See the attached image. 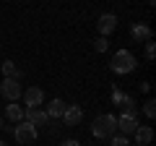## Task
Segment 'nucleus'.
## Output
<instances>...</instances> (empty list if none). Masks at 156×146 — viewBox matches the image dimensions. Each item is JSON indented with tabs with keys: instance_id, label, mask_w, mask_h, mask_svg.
I'll use <instances>...</instances> for the list:
<instances>
[{
	"instance_id": "4468645a",
	"label": "nucleus",
	"mask_w": 156,
	"mask_h": 146,
	"mask_svg": "<svg viewBox=\"0 0 156 146\" xmlns=\"http://www.w3.org/2000/svg\"><path fill=\"white\" fill-rule=\"evenodd\" d=\"M130 102H135L130 94H125V91H120V89H112V104H117L120 110H122V107L130 104Z\"/></svg>"
},
{
	"instance_id": "6ab92c4d",
	"label": "nucleus",
	"mask_w": 156,
	"mask_h": 146,
	"mask_svg": "<svg viewBox=\"0 0 156 146\" xmlns=\"http://www.w3.org/2000/svg\"><path fill=\"white\" fill-rule=\"evenodd\" d=\"M154 57H156V45H154V42H146V60H154Z\"/></svg>"
},
{
	"instance_id": "f03ea898",
	"label": "nucleus",
	"mask_w": 156,
	"mask_h": 146,
	"mask_svg": "<svg viewBox=\"0 0 156 146\" xmlns=\"http://www.w3.org/2000/svg\"><path fill=\"white\" fill-rule=\"evenodd\" d=\"M91 133H94V138L104 141V138H112V136L117 133V118L109 112L99 115V118L94 120V125H91Z\"/></svg>"
},
{
	"instance_id": "4be33fe9",
	"label": "nucleus",
	"mask_w": 156,
	"mask_h": 146,
	"mask_svg": "<svg viewBox=\"0 0 156 146\" xmlns=\"http://www.w3.org/2000/svg\"><path fill=\"white\" fill-rule=\"evenodd\" d=\"M5 128V118H3V115H0V130Z\"/></svg>"
},
{
	"instance_id": "aec40b11",
	"label": "nucleus",
	"mask_w": 156,
	"mask_h": 146,
	"mask_svg": "<svg viewBox=\"0 0 156 146\" xmlns=\"http://www.w3.org/2000/svg\"><path fill=\"white\" fill-rule=\"evenodd\" d=\"M60 146H81V141H76V138H65Z\"/></svg>"
},
{
	"instance_id": "6e6552de",
	"label": "nucleus",
	"mask_w": 156,
	"mask_h": 146,
	"mask_svg": "<svg viewBox=\"0 0 156 146\" xmlns=\"http://www.w3.org/2000/svg\"><path fill=\"white\" fill-rule=\"evenodd\" d=\"M21 97H23V104L26 107H39L42 102H44V91L39 89V86H29Z\"/></svg>"
},
{
	"instance_id": "ddd939ff",
	"label": "nucleus",
	"mask_w": 156,
	"mask_h": 146,
	"mask_svg": "<svg viewBox=\"0 0 156 146\" xmlns=\"http://www.w3.org/2000/svg\"><path fill=\"white\" fill-rule=\"evenodd\" d=\"M5 120H11V123H21V120H23V107L16 104V102L5 104Z\"/></svg>"
},
{
	"instance_id": "dca6fc26",
	"label": "nucleus",
	"mask_w": 156,
	"mask_h": 146,
	"mask_svg": "<svg viewBox=\"0 0 156 146\" xmlns=\"http://www.w3.org/2000/svg\"><path fill=\"white\" fill-rule=\"evenodd\" d=\"M143 115H146L148 120L156 118V102H154V99H146V102H143Z\"/></svg>"
},
{
	"instance_id": "412c9836",
	"label": "nucleus",
	"mask_w": 156,
	"mask_h": 146,
	"mask_svg": "<svg viewBox=\"0 0 156 146\" xmlns=\"http://www.w3.org/2000/svg\"><path fill=\"white\" fill-rule=\"evenodd\" d=\"M140 91H143V94H148V91H151V84H146V81H143V84H140Z\"/></svg>"
},
{
	"instance_id": "f3484780",
	"label": "nucleus",
	"mask_w": 156,
	"mask_h": 146,
	"mask_svg": "<svg viewBox=\"0 0 156 146\" xmlns=\"http://www.w3.org/2000/svg\"><path fill=\"white\" fill-rule=\"evenodd\" d=\"M109 146H130V141H128V136H112L109 138Z\"/></svg>"
},
{
	"instance_id": "9d476101",
	"label": "nucleus",
	"mask_w": 156,
	"mask_h": 146,
	"mask_svg": "<svg viewBox=\"0 0 156 146\" xmlns=\"http://www.w3.org/2000/svg\"><path fill=\"white\" fill-rule=\"evenodd\" d=\"M133 136H135V146H148L154 141V128L151 125H138Z\"/></svg>"
},
{
	"instance_id": "f8f14e48",
	"label": "nucleus",
	"mask_w": 156,
	"mask_h": 146,
	"mask_svg": "<svg viewBox=\"0 0 156 146\" xmlns=\"http://www.w3.org/2000/svg\"><path fill=\"white\" fill-rule=\"evenodd\" d=\"M65 102H62L60 99V97H55V99H52L50 102V104H47V110H44V112H47V118H62V112H65Z\"/></svg>"
},
{
	"instance_id": "423d86ee",
	"label": "nucleus",
	"mask_w": 156,
	"mask_h": 146,
	"mask_svg": "<svg viewBox=\"0 0 156 146\" xmlns=\"http://www.w3.org/2000/svg\"><path fill=\"white\" fill-rule=\"evenodd\" d=\"M23 120H26V123H31L34 128H39V125H47V112L44 110H39V107H26V110H23Z\"/></svg>"
},
{
	"instance_id": "b1692460",
	"label": "nucleus",
	"mask_w": 156,
	"mask_h": 146,
	"mask_svg": "<svg viewBox=\"0 0 156 146\" xmlns=\"http://www.w3.org/2000/svg\"><path fill=\"white\" fill-rule=\"evenodd\" d=\"M0 146H8V144H5V141H0Z\"/></svg>"
},
{
	"instance_id": "2eb2a0df",
	"label": "nucleus",
	"mask_w": 156,
	"mask_h": 146,
	"mask_svg": "<svg viewBox=\"0 0 156 146\" xmlns=\"http://www.w3.org/2000/svg\"><path fill=\"white\" fill-rule=\"evenodd\" d=\"M3 76L5 78H21V71H18V65L13 60H5L3 63Z\"/></svg>"
},
{
	"instance_id": "0eeeda50",
	"label": "nucleus",
	"mask_w": 156,
	"mask_h": 146,
	"mask_svg": "<svg viewBox=\"0 0 156 146\" xmlns=\"http://www.w3.org/2000/svg\"><path fill=\"white\" fill-rule=\"evenodd\" d=\"M81 120H83V110H81L78 104H68L65 112H62V123H65L68 128H76Z\"/></svg>"
},
{
	"instance_id": "5701e85b",
	"label": "nucleus",
	"mask_w": 156,
	"mask_h": 146,
	"mask_svg": "<svg viewBox=\"0 0 156 146\" xmlns=\"http://www.w3.org/2000/svg\"><path fill=\"white\" fill-rule=\"evenodd\" d=\"M146 3H148V5H154V3H156V0H146Z\"/></svg>"
},
{
	"instance_id": "f257e3e1",
	"label": "nucleus",
	"mask_w": 156,
	"mask_h": 146,
	"mask_svg": "<svg viewBox=\"0 0 156 146\" xmlns=\"http://www.w3.org/2000/svg\"><path fill=\"white\" fill-rule=\"evenodd\" d=\"M135 65H138V60H135V55L130 50H117L115 55H112V60H109V71L117 73V76H128V73H133Z\"/></svg>"
},
{
	"instance_id": "a211bd4d",
	"label": "nucleus",
	"mask_w": 156,
	"mask_h": 146,
	"mask_svg": "<svg viewBox=\"0 0 156 146\" xmlns=\"http://www.w3.org/2000/svg\"><path fill=\"white\" fill-rule=\"evenodd\" d=\"M94 50H96V52H107V50H109V42H107V37H99V39L94 42Z\"/></svg>"
},
{
	"instance_id": "7ed1b4c3",
	"label": "nucleus",
	"mask_w": 156,
	"mask_h": 146,
	"mask_svg": "<svg viewBox=\"0 0 156 146\" xmlns=\"http://www.w3.org/2000/svg\"><path fill=\"white\" fill-rule=\"evenodd\" d=\"M11 133H13V138H16L21 146H29V144H34V141H37V128H34L31 123H26V120L16 123V125L11 128Z\"/></svg>"
},
{
	"instance_id": "9b49d317",
	"label": "nucleus",
	"mask_w": 156,
	"mask_h": 146,
	"mask_svg": "<svg viewBox=\"0 0 156 146\" xmlns=\"http://www.w3.org/2000/svg\"><path fill=\"white\" fill-rule=\"evenodd\" d=\"M130 37L135 42H148L151 39V26L148 24H133L130 26Z\"/></svg>"
},
{
	"instance_id": "39448f33",
	"label": "nucleus",
	"mask_w": 156,
	"mask_h": 146,
	"mask_svg": "<svg viewBox=\"0 0 156 146\" xmlns=\"http://www.w3.org/2000/svg\"><path fill=\"white\" fill-rule=\"evenodd\" d=\"M96 29H99V37H109L117 29V16L115 13H101L99 21H96Z\"/></svg>"
},
{
	"instance_id": "20e7f679",
	"label": "nucleus",
	"mask_w": 156,
	"mask_h": 146,
	"mask_svg": "<svg viewBox=\"0 0 156 146\" xmlns=\"http://www.w3.org/2000/svg\"><path fill=\"white\" fill-rule=\"evenodd\" d=\"M0 94H3V99H8V102H18L21 94H23V89H21V84H18V78H3Z\"/></svg>"
},
{
	"instance_id": "1a4fd4ad",
	"label": "nucleus",
	"mask_w": 156,
	"mask_h": 146,
	"mask_svg": "<svg viewBox=\"0 0 156 146\" xmlns=\"http://www.w3.org/2000/svg\"><path fill=\"white\" fill-rule=\"evenodd\" d=\"M135 128H138V118H128V115H120V118H117V130H120V136H133Z\"/></svg>"
}]
</instances>
